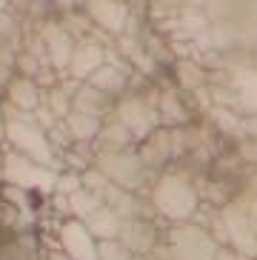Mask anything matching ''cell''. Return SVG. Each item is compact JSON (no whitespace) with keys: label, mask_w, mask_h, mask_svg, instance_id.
<instances>
[{"label":"cell","mask_w":257,"mask_h":260,"mask_svg":"<svg viewBox=\"0 0 257 260\" xmlns=\"http://www.w3.org/2000/svg\"><path fill=\"white\" fill-rule=\"evenodd\" d=\"M0 183L17 186V189H26V191H40V194H54V189H57V172H52V169H46L40 163L6 149Z\"/></svg>","instance_id":"6da1fadb"},{"label":"cell","mask_w":257,"mask_h":260,"mask_svg":"<svg viewBox=\"0 0 257 260\" xmlns=\"http://www.w3.org/2000/svg\"><path fill=\"white\" fill-rule=\"evenodd\" d=\"M143 157L128 149H120V152H100L98 154V169L112 180L114 186L120 189H135L143 177Z\"/></svg>","instance_id":"7a4b0ae2"},{"label":"cell","mask_w":257,"mask_h":260,"mask_svg":"<svg viewBox=\"0 0 257 260\" xmlns=\"http://www.w3.org/2000/svg\"><path fill=\"white\" fill-rule=\"evenodd\" d=\"M35 29H38V38L43 40L49 66H52L54 72H69V63H72L75 49H77L72 31L63 29L60 20H43V23H38Z\"/></svg>","instance_id":"3957f363"},{"label":"cell","mask_w":257,"mask_h":260,"mask_svg":"<svg viewBox=\"0 0 257 260\" xmlns=\"http://www.w3.org/2000/svg\"><path fill=\"white\" fill-rule=\"evenodd\" d=\"M57 246L72 260H100V240L86 229L83 220L66 217L57 226Z\"/></svg>","instance_id":"277c9868"},{"label":"cell","mask_w":257,"mask_h":260,"mask_svg":"<svg viewBox=\"0 0 257 260\" xmlns=\"http://www.w3.org/2000/svg\"><path fill=\"white\" fill-rule=\"evenodd\" d=\"M112 120L120 123L132 138H146L149 132H154L157 115L143 98H126L112 109Z\"/></svg>","instance_id":"5b68a950"},{"label":"cell","mask_w":257,"mask_h":260,"mask_svg":"<svg viewBox=\"0 0 257 260\" xmlns=\"http://www.w3.org/2000/svg\"><path fill=\"white\" fill-rule=\"evenodd\" d=\"M154 203L166 217H186L195 209V191L183 183L180 177L166 175L154 189Z\"/></svg>","instance_id":"8992f818"},{"label":"cell","mask_w":257,"mask_h":260,"mask_svg":"<svg viewBox=\"0 0 257 260\" xmlns=\"http://www.w3.org/2000/svg\"><path fill=\"white\" fill-rule=\"evenodd\" d=\"M86 17H89L94 29L106 31V35H123L128 23V9L123 6L120 0H86L83 6Z\"/></svg>","instance_id":"52a82bcc"},{"label":"cell","mask_w":257,"mask_h":260,"mask_svg":"<svg viewBox=\"0 0 257 260\" xmlns=\"http://www.w3.org/2000/svg\"><path fill=\"white\" fill-rule=\"evenodd\" d=\"M106 63V46H100L98 40H80L75 49V57L69 63V77L77 83H86L94 72Z\"/></svg>","instance_id":"ba28073f"},{"label":"cell","mask_w":257,"mask_h":260,"mask_svg":"<svg viewBox=\"0 0 257 260\" xmlns=\"http://www.w3.org/2000/svg\"><path fill=\"white\" fill-rule=\"evenodd\" d=\"M3 100H6L9 106L20 109V112H35V109L43 103V89H40L31 77L15 75L9 80L6 92H3Z\"/></svg>","instance_id":"9c48e42d"},{"label":"cell","mask_w":257,"mask_h":260,"mask_svg":"<svg viewBox=\"0 0 257 260\" xmlns=\"http://www.w3.org/2000/svg\"><path fill=\"white\" fill-rule=\"evenodd\" d=\"M83 223L98 240H120V232H123V223L126 220H123L114 209H109L106 203H103V206H100L98 212H91Z\"/></svg>","instance_id":"30bf717a"},{"label":"cell","mask_w":257,"mask_h":260,"mask_svg":"<svg viewBox=\"0 0 257 260\" xmlns=\"http://www.w3.org/2000/svg\"><path fill=\"white\" fill-rule=\"evenodd\" d=\"M63 123H66V129L75 143H91V140H98L100 129H103V117L86 115V112H77V109H72V115Z\"/></svg>","instance_id":"8fae6325"},{"label":"cell","mask_w":257,"mask_h":260,"mask_svg":"<svg viewBox=\"0 0 257 260\" xmlns=\"http://www.w3.org/2000/svg\"><path fill=\"white\" fill-rule=\"evenodd\" d=\"M100 260H135L123 240H100Z\"/></svg>","instance_id":"7c38bea8"},{"label":"cell","mask_w":257,"mask_h":260,"mask_svg":"<svg viewBox=\"0 0 257 260\" xmlns=\"http://www.w3.org/2000/svg\"><path fill=\"white\" fill-rule=\"evenodd\" d=\"M12 77H15V69L6 66V63H0V92H6V86H9Z\"/></svg>","instance_id":"4fadbf2b"},{"label":"cell","mask_w":257,"mask_h":260,"mask_svg":"<svg viewBox=\"0 0 257 260\" xmlns=\"http://www.w3.org/2000/svg\"><path fill=\"white\" fill-rule=\"evenodd\" d=\"M0 146H6V112H3V100H0Z\"/></svg>","instance_id":"5bb4252c"},{"label":"cell","mask_w":257,"mask_h":260,"mask_svg":"<svg viewBox=\"0 0 257 260\" xmlns=\"http://www.w3.org/2000/svg\"><path fill=\"white\" fill-rule=\"evenodd\" d=\"M9 3H12V9H23V6H26V0H9Z\"/></svg>","instance_id":"9a60e30c"},{"label":"cell","mask_w":257,"mask_h":260,"mask_svg":"<svg viewBox=\"0 0 257 260\" xmlns=\"http://www.w3.org/2000/svg\"><path fill=\"white\" fill-rule=\"evenodd\" d=\"M9 9H12V3L9 0H0V12H9Z\"/></svg>","instance_id":"2e32d148"},{"label":"cell","mask_w":257,"mask_h":260,"mask_svg":"<svg viewBox=\"0 0 257 260\" xmlns=\"http://www.w3.org/2000/svg\"><path fill=\"white\" fill-rule=\"evenodd\" d=\"M0 246H3V235H0Z\"/></svg>","instance_id":"e0dca14e"}]
</instances>
